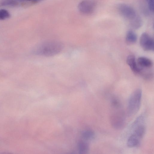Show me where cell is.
Here are the masks:
<instances>
[{
  "mask_svg": "<svg viewBox=\"0 0 154 154\" xmlns=\"http://www.w3.org/2000/svg\"><path fill=\"white\" fill-rule=\"evenodd\" d=\"M62 43L56 41H46L41 43L34 48L35 54L44 56H51L60 52L63 48Z\"/></svg>",
  "mask_w": 154,
  "mask_h": 154,
  "instance_id": "cell-1",
  "label": "cell"
},
{
  "mask_svg": "<svg viewBox=\"0 0 154 154\" xmlns=\"http://www.w3.org/2000/svg\"><path fill=\"white\" fill-rule=\"evenodd\" d=\"M112 112L110 117V121L112 125L117 129L122 128L125 124V119L124 113L118 99L113 97L111 100Z\"/></svg>",
  "mask_w": 154,
  "mask_h": 154,
  "instance_id": "cell-2",
  "label": "cell"
},
{
  "mask_svg": "<svg viewBox=\"0 0 154 154\" xmlns=\"http://www.w3.org/2000/svg\"><path fill=\"white\" fill-rule=\"evenodd\" d=\"M142 95L141 90L137 89L130 95L128 106V113L129 116H134L139 110L141 104Z\"/></svg>",
  "mask_w": 154,
  "mask_h": 154,
  "instance_id": "cell-3",
  "label": "cell"
},
{
  "mask_svg": "<svg viewBox=\"0 0 154 154\" xmlns=\"http://www.w3.org/2000/svg\"><path fill=\"white\" fill-rule=\"evenodd\" d=\"M118 11L120 14L129 21L134 18L137 14L134 9L131 6L121 3L118 7Z\"/></svg>",
  "mask_w": 154,
  "mask_h": 154,
  "instance_id": "cell-4",
  "label": "cell"
},
{
  "mask_svg": "<svg viewBox=\"0 0 154 154\" xmlns=\"http://www.w3.org/2000/svg\"><path fill=\"white\" fill-rule=\"evenodd\" d=\"M140 44L145 51H153L154 49L153 39L147 33H143L140 39Z\"/></svg>",
  "mask_w": 154,
  "mask_h": 154,
  "instance_id": "cell-5",
  "label": "cell"
},
{
  "mask_svg": "<svg viewBox=\"0 0 154 154\" xmlns=\"http://www.w3.org/2000/svg\"><path fill=\"white\" fill-rule=\"evenodd\" d=\"M96 5L93 1L84 0L79 4L78 8L79 11L82 14L86 15L92 14L95 10Z\"/></svg>",
  "mask_w": 154,
  "mask_h": 154,
  "instance_id": "cell-6",
  "label": "cell"
},
{
  "mask_svg": "<svg viewBox=\"0 0 154 154\" xmlns=\"http://www.w3.org/2000/svg\"><path fill=\"white\" fill-rule=\"evenodd\" d=\"M137 65L140 69V71L143 69H150L153 66L152 61L146 57H139L136 60Z\"/></svg>",
  "mask_w": 154,
  "mask_h": 154,
  "instance_id": "cell-7",
  "label": "cell"
},
{
  "mask_svg": "<svg viewBox=\"0 0 154 154\" xmlns=\"http://www.w3.org/2000/svg\"><path fill=\"white\" fill-rule=\"evenodd\" d=\"M126 62L134 73L137 75H140V69L137 65L134 56L133 55L128 56L127 58Z\"/></svg>",
  "mask_w": 154,
  "mask_h": 154,
  "instance_id": "cell-8",
  "label": "cell"
},
{
  "mask_svg": "<svg viewBox=\"0 0 154 154\" xmlns=\"http://www.w3.org/2000/svg\"><path fill=\"white\" fill-rule=\"evenodd\" d=\"M137 38L136 34L133 30H128L127 32L125 42L127 44L131 45L134 44L136 42Z\"/></svg>",
  "mask_w": 154,
  "mask_h": 154,
  "instance_id": "cell-9",
  "label": "cell"
},
{
  "mask_svg": "<svg viewBox=\"0 0 154 154\" xmlns=\"http://www.w3.org/2000/svg\"><path fill=\"white\" fill-rule=\"evenodd\" d=\"M129 23L132 28L137 29L142 26L143 21L140 17L137 15L134 18L129 21Z\"/></svg>",
  "mask_w": 154,
  "mask_h": 154,
  "instance_id": "cell-10",
  "label": "cell"
},
{
  "mask_svg": "<svg viewBox=\"0 0 154 154\" xmlns=\"http://www.w3.org/2000/svg\"><path fill=\"white\" fill-rule=\"evenodd\" d=\"M140 141L131 135L128 139L127 145L128 146L130 147H136L139 145Z\"/></svg>",
  "mask_w": 154,
  "mask_h": 154,
  "instance_id": "cell-11",
  "label": "cell"
},
{
  "mask_svg": "<svg viewBox=\"0 0 154 154\" xmlns=\"http://www.w3.org/2000/svg\"><path fill=\"white\" fill-rule=\"evenodd\" d=\"M78 146L79 152L81 154L86 153L89 150V145L86 142L80 141L78 143Z\"/></svg>",
  "mask_w": 154,
  "mask_h": 154,
  "instance_id": "cell-12",
  "label": "cell"
},
{
  "mask_svg": "<svg viewBox=\"0 0 154 154\" xmlns=\"http://www.w3.org/2000/svg\"><path fill=\"white\" fill-rule=\"evenodd\" d=\"M19 4V3L16 0H2L0 2V7H14Z\"/></svg>",
  "mask_w": 154,
  "mask_h": 154,
  "instance_id": "cell-13",
  "label": "cell"
},
{
  "mask_svg": "<svg viewBox=\"0 0 154 154\" xmlns=\"http://www.w3.org/2000/svg\"><path fill=\"white\" fill-rule=\"evenodd\" d=\"M82 137L85 139L87 140L93 139L95 137L94 132L91 130H85L82 132Z\"/></svg>",
  "mask_w": 154,
  "mask_h": 154,
  "instance_id": "cell-14",
  "label": "cell"
},
{
  "mask_svg": "<svg viewBox=\"0 0 154 154\" xmlns=\"http://www.w3.org/2000/svg\"><path fill=\"white\" fill-rule=\"evenodd\" d=\"M10 14L8 11L6 9H0V20H3L9 18Z\"/></svg>",
  "mask_w": 154,
  "mask_h": 154,
  "instance_id": "cell-15",
  "label": "cell"
},
{
  "mask_svg": "<svg viewBox=\"0 0 154 154\" xmlns=\"http://www.w3.org/2000/svg\"><path fill=\"white\" fill-rule=\"evenodd\" d=\"M19 3L23 5H30L35 4L42 0H16Z\"/></svg>",
  "mask_w": 154,
  "mask_h": 154,
  "instance_id": "cell-16",
  "label": "cell"
},
{
  "mask_svg": "<svg viewBox=\"0 0 154 154\" xmlns=\"http://www.w3.org/2000/svg\"><path fill=\"white\" fill-rule=\"evenodd\" d=\"M148 8L149 11L152 13L154 12V0H146Z\"/></svg>",
  "mask_w": 154,
  "mask_h": 154,
  "instance_id": "cell-17",
  "label": "cell"
}]
</instances>
